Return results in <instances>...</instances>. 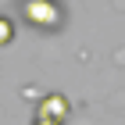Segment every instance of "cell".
Here are the masks:
<instances>
[{
	"instance_id": "1",
	"label": "cell",
	"mask_w": 125,
	"mask_h": 125,
	"mask_svg": "<svg viewBox=\"0 0 125 125\" xmlns=\"http://www.w3.org/2000/svg\"><path fill=\"white\" fill-rule=\"evenodd\" d=\"M21 14H25L29 25H36V29H43V32H54L61 25L57 0H25V4H21Z\"/></svg>"
},
{
	"instance_id": "2",
	"label": "cell",
	"mask_w": 125,
	"mask_h": 125,
	"mask_svg": "<svg viewBox=\"0 0 125 125\" xmlns=\"http://www.w3.org/2000/svg\"><path fill=\"white\" fill-rule=\"evenodd\" d=\"M36 118H47V122H64L68 118V100L61 93H50V96H43V104H39V115Z\"/></svg>"
},
{
	"instance_id": "3",
	"label": "cell",
	"mask_w": 125,
	"mask_h": 125,
	"mask_svg": "<svg viewBox=\"0 0 125 125\" xmlns=\"http://www.w3.org/2000/svg\"><path fill=\"white\" fill-rule=\"evenodd\" d=\"M11 39H14V21L0 14V47H11Z\"/></svg>"
},
{
	"instance_id": "4",
	"label": "cell",
	"mask_w": 125,
	"mask_h": 125,
	"mask_svg": "<svg viewBox=\"0 0 125 125\" xmlns=\"http://www.w3.org/2000/svg\"><path fill=\"white\" fill-rule=\"evenodd\" d=\"M32 125H57V122H47V118H36Z\"/></svg>"
}]
</instances>
